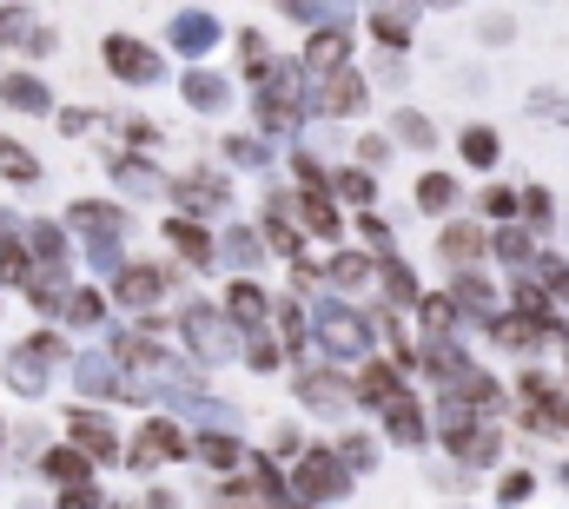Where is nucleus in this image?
<instances>
[{
	"instance_id": "f8f14e48",
	"label": "nucleus",
	"mask_w": 569,
	"mask_h": 509,
	"mask_svg": "<svg viewBox=\"0 0 569 509\" xmlns=\"http://www.w3.org/2000/svg\"><path fill=\"white\" fill-rule=\"evenodd\" d=\"M186 457H192V437L172 417H146L140 437L127 443V463L133 470H166V463H186Z\"/></svg>"
},
{
	"instance_id": "4468645a",
	"label": "nucleus",
	"mask_w": 569,
	"mask_h": 509,
	"mask_svg": "<svg viewBox=\"0 0 569 509\" xmlns=\"http://www.w3.org/2000/svg\"><path fill=\"white\" fill-rule=\"evenodd\" d=\"M291 219H298L318 246H338V252H345V212H338L331 192H305V186H291Z\"/></svg>"
},
{
	"instance_id": "20e7f679",
	"label": "nucleus",
	"mask_w": 569,
	"mask_h": 509,
	"mask_svg": "<svg viewBox=\"0 0 569 509\" xmlns=\"http://www.w3.org/2000/svg\"><path fill=\"white\" fill-rule=\"evenodd\" d=\"M60 358H67V338H60V331H33V338H20V345L7 351L0 378H7V390H13L20 403H33V397L47 390V378H53Z\"/></svg>"
},
{
	"instance_id": "ea45409f",
	"label": "nucleus",
	"mask_w": 569,
	"mask_h": 509,
	"mask_svg": "<svg viewBox=\"0 0 569 509\" xmlns=\"http://www.w3.org/2000/svg\"><path fill=\"white\" fill-rule=\"evenodd\" d=\"M331 199H345L351 212H371V199H378V172H365V166H331Z\"/></svg>"
},
{
	"instance_id": "473e14b6",
	"label": "nucleus",
	"mask_w": 569,
	"mask_h": 509,
	"mask_svg": "<svg viewBox=\"0 0 569 509\" xmlns=\"http://www.w3.org/2000/svg\"><path fill=\"white\" fill-rule=\"evenodd\" d=\"M385 437H391L398 450H418V443L430 437V423H425V403H418L411 390H405V397H398V403L385 410Z\"/></svg>"
},
{
	"instance_id": "49530a36",
	"label": "nucleus",
	"mask_w": 569,
	"mask_h": 509,
	"mask_svg": "<svg viewBox=\"0 0 569 509\" xmlns=\"http://www.w3.org/2000/svg\"><path fill=\"white\" fill-rule=\"evenodd\" d=\"M418 318H425V338H450L463 311H457V298H450V291H425V305H418Z\"/></svg>"
},
{
	"instance_id": "1a4fd4ad",
	"label": "nucleus",
	"mask_w": 569,
	"mask_h": 509,
	"mask_svg": "<svg viewBox=\"0 0 569 509\" xmlns=\"http://www.w3.org/2000/svg\"><path fill=\"white\" fill-rule=\"evenodd\" d=\"M100 60H107V73H113L120 87H159V80H166L159 47H146L140 33H107V40H100Z\"/></svg>"
},
{
	"instance_id": "bf43d9fd",
	"label": "nucleus",
	"mask_w": 569,
	"mask_h": 509,
	"mask_svg": "<svg viewBox=\"0 0 569 509\" xmlns=\"http://www.w3.org/2000/svg\"><path fill=\"white\" fill-rule=\"evenodd\" d=\"M305 450H311V443H305V437H298L291 423H272V457H284V463H298Z\"/></svg>"
},
{
	"instance_id": "13d9d810",
	"label": "nucleus",
	"mask_w": 569,
	"mask_h": 509,
	"mask_svg": "<svg viewBox=\"0 0 569 509\" xmlns=\"http://www.w3.org/2000/svg\"><path fill=\"white\" fill-rule=\"evenodd\" d=\"M385 159H391V132H358V166L378 172Z\"/></svg>"
},
{
	"instance_id": "c9c22d12",
	"label": "nucleus",
	"mask_w": 569,
	"mask_h": 509,
	"mask_svg": "<svg viewBox=\"0 0 569 509\" xmlns=\"http://www.w3.org/2000/svg\"><path fill=\"white\" fill-rule=\"evenodd\" d=\"M378 291H385V305H391V311H418V305H425V291H418V271H411L398 252L385 258V271H378Z\"/></svg>"
},
{
	"instance_id": "e433bc0d",
	"label": "nucleus",
	"mask_w": 569,
	"mask_h": 509,
	"mask_svg": "<svg viewBox=\"0 0 569 509\" xmlns=\"http://www.w3.org/2000/svg\"><path fill=\"white\" fill-rule=\"evenodd\" d=\"M457 159H463V166H477V172H497V159H503V139H497V127L470 120V127L457 132Z\"/></svg>"
},
{
	"instance_id": "052dcab7",
	"label": "nucleus",
	"mask_w": 569,
	"mask_h": 509,
	"mask_svg": "<svg viewBox=\"0 0 569 509\" xmlns=\"http://www.w3.org/2000/svg\"><path fill=\"white\" fill-rule=\"evenodd\" d=\"M20 33H33V20H27V7H0V47H13Z\"/></svg>"
},
{
	"instance_id": "2f4dec72",
	"label": "nucleus",
	"mask_w": 569,
	"mask_h": 509,
	"mask_svg": "<svg viewBox=\"0 0 569 509\" xmlns=\"http://www.w3.org/2000/svg\"><path fill=\"white\" fill-rule=\"evenodd\" d=\"M463 206V186H457V172H425L418 179V212L437 219V226H450V212Z\"/></svg>"
},
{
	"instance_id": "37998d69",
	"label": "nucleus",
	"mask_w": 569,
	"mask_h": 509,
	"mask_svg": "<svg viewBox=\"0 0 569 509\" xmlns=\"http://www.w3.org/2000/svg\"><path fill=\"white\" fill-rule=\"evenodd\" d=\"M0 179L7 186H40V152H27L20 139H0Z\"/></svg>"
},
{
	"instance_id": "c85d7f7f",
	"label": "nucleus",
	"mask_w": 569,
	"mask_h": 509,
	"mask_svg": "<svg viewBox=\"0 0 569 509\" xmlns=\"http://www.w3.org/2000/svg\"><path fill=\"white\" fill-rule=\"evenodd\" d=\"M192 457H199L206 470H219V477H239L246 443H239V430H199V437H192Z\"/></svg>"
},
{
	"instance_id": "09e8293b",
	"label": "nucleus",
	"mask_w": 569,
	"mask_h": 509,
	"mask_svg": "<svg viewBox=\"0 0 569 509\" xmlns=\"http://www.w3.org/2000/svg\"><path fill=\"white\" fill-rule=\"evenodd\" d=\"M226 159H232V166H266L272 146H266L259 132H226Z\"/></svg>"
},
{
	"instance_id": "f03ea898",
	"label": "nucleus",
	"mask_w": 569,
	"mask_h": 509,
	"mask_svg": "<svg viewBox=\"0 0 569 509\" xmlns=\"http://www.w3.org/2000/svg\"><path fill=\"white\" fill-rule=\"evenodd\" d=\"M179 338H186V351H192L199 365H226V358L246 351V331L226 318L219 298H186V305H179Z\"/></svg>"
},
{
	"instance_id": "b1692460",
	"label": "nucleus",
	"mask_w": 569,
	"mask_h": 509,
	"mask_svg": "<svg viewBox=\"0 0 569 509\" xmlns=\"http://www.w3.org/2000/svg\"><path fill=\"white\" fill-rule=\"evenodd\" d=\"M0 107L7 113H20V120H40V113H53V93H47V80L40 73H0Z\"/></svg>"
},
{
	"instance_id": "603ef678",
	"label": "nucleus",
	"mask_w": 569,
	"mask_h": 509,
	"mask_svg": "<svg viewBox=\"0 0 569 509\" xmlns=\"http://www.w3.org/2000/svg\"><path fill=\"white\" fill-rule=\"evenodd\" d=\"M338 457H345V470H351V477H371V470H378V443H371V437H345V443H338Z\"/></svg>"
},
{
	"instance_id": "cd10ccee",
	"label": "nucleus",
	"mask_w": 569,
	"mask_h": 509,
	"mask_svg": "<svg viewBox=\"0 0 569 509\" xmlns=\"http://www.w3.org/2000/svg\"><path fill=\"white\" fill-rule=\"evenodd\" d=\"M443 291L457 298V311H463V318H483V325H497V318H503V311H497V291H490V278H483V271H457Z\"/></svg>"
},
{
	"instance_id": "c756f323",
	"label": "nucleus",
	"mask_w": 569,
	"mask_h": 509,
	"mask_svg": "<svg viewBox=\"0 0 569 509\" xmlns=\"http://www.w3.org/2000/svg\"><path fill=\"white\" fill-rule=\"evenodd\" d=\"M33 463H40V477H53L60 490H80V483H93V470H100V463H87L73 443H53V450H40Z\"/></svg>"
},
{
	"instance_id": "dca6fc26",
	"label": "nucleus",
	"mask_w": 569,
	"mask_h": 509,
	"mask_svg": "<svg viewBox=\"0 0 569 509\" xmlns=\"http://www.w3.org/2000/svg\"><path fill=\"white\" fill-rule=\"evenodd\" d=\"M298 67H305L311 80H331V73H345V67H351V20H338V27L311 33V40H305V53H298Z\"/></svg>"
},
{
	"instance_id": "2eb2a0df",
	"label": "nucleus",
	"mask_w": 569,
	"mask_h": 509,
	"mask_svg": "<svg viewBox=\"0 0 569 509\" xmlns=\"http://www.w3.org/2000/svg\"><path fill=\"white\" fill-rule=\"evenodd\" d=\"M437 258L450 265V278H457V271H483V258H490V232L470 226V219H450V226H437Z\"/></svg>"
},
{
	"instance_id": "6e6552de",
	"label": "nucleus",
	"mask_w": 569,
	"mask_h": 509,
	"mask_svg": "<svg viewBox=\"0 0 569 509\" xmlns=\"http://www.w3.org/2000/svg\"><path fill=\"white\" fill-rule=\"evenodd\" d=\"M291 390H298V403L311 410V417H351V403H358V390H351V378L338 371V365H298V378H291Z\"/></svg>"
},
{
	"instance_id": "6ab92c4d",
	"label": "nucleus",
	"mask_w": 569,
	"mask_h": 509,
	"mask_svg": "<svg viewBox=\"0 0 569 509\" xmlns=\"http://www.w3.org/2000/svg\"><path fill=\"white\" fill-rule=\"evenodd\" d=\"M351 390H358V403H365V410H378V417H385V410H391L411 383H405V371H398L391 358H371V365H358Z\"/></svg>"
},
{
	"instance_id": "338daca9",
	"label": "nucleus",
	"mask_w": 569,
	"mask_h": 509,
	"mask_svg": "<svg viewBox=\"0 0 569 509\" xmlns=\"http://www.w3.org/2000/svg\"><path fill=\"white\" fill-rule=\"evenodd\" d=\"M146 509H179V490H166V483H159V490H146Z\"/></svg>"
},
{
	"instance_id": "ddd939ff",
	"label": "nucleus",
	"mask_w": 569,
	"mask_h": 509,
	"mask_svg": "<svg viewBox=\"0 0 569 509\" xmlns=\"http://www.w3.org/2000/svg\"><path fill=\"white\" fill-rule=\"evenodd\" d=\"M219 305H226V318H232V325H239L246 338H266V325L279 318V298H272V291H266L259 278H232Z\"/></svg>"
},
{
	"instance_id": "864d4df0",
	"label": "nucleus",
	"mask_w": 569,
	"mask_h": 509,
	"mask_svg": "<svg viewBox=\"0 0 569 509\" xmlns=\"http://www.w3.org/2000/svg\"><path fill=\"white\" fill-rule=\"evenodd\" d=\"M351 226H358V239H365V246H371L378 258H391V246H398V232H391V226H385L378 212H358Z\"/></svg>"
},
{
	"instance_id": "0eeeda50",
	"label": "nucleus",
	"mask_w": 569,
	"mask_h": 509,
	"mask_svg": "<svg viewBox=\"0 0 569 509\" xmlns=\"http://www.w3.org/2000/svg\"><path fill=\"white\" fill-rule=\"evenodd\" d=\"M345 490H351V470H345L338 443H311V450L291 463V497H298V503H331V497H345Z\"/></svg>"
},
{
	"instance_id": "393cba45",
	"label": "nucleus",
	"mask_w": 569,
	"mask_h": 509,
	"mask_svg": "<svg viewBox=\"0 0 569 509\" xmlns=\"http://www.w3.org/2000/svg\"><path fill=\"white\" fill-rule=\"evenodd\" d=\"M166 246H172V258H179V265H186V271H206V265H212V246H219V239H212V232H206V226H199V219H179V212H172V219H166Z\"/></svg>"
},
{
	"instance_id": "79ce46f5",
	"label": "nucleus",
	"mask_w": 569,
	"mask_h": 509,
	"mask_svg": "<svg viewBox=\"0 0 569 509\" xmlns=\"http://www.w3.org/2000/svg\"><path fill=\"white\" fill-rule=\"evenodd\" d=\"M530 278L543 285V298H550L557 311H569V258L563 252H543L537 265H530Z\"/></svg>"
},
{
	"instance_id": "a211bd4d",
	"label": "nucleus",
	"mask_w": 569,
	"mask_h": 509,
	"mask_svg": "<svg viewBox=\"0 0 569 509\" xmlns=\"http://www.w3.org/2000/svg\"><path fill=\"white\" fill-rule=\"evenodd\" d=\"M443 450H450L463 470H490V463L503 457V430L483 417V423H463V430H450V437H443Z\"/></svg>"
},
{
	"instance_id": "5fc2aeb1",
	"label": "nucleus",
	"mask_w": 569,
	"mask_h": 509,
	"mask_svg": "<svg viewBox=\"0 0 569 509\" xmlns=\"http://www.w3.org/2000/svg\"><path fill=\"white\" fill-rule=\"evenodd\" d=\"M246 365H252L259 378H272V371H284V351L272 338H246Z\"/></svg>"
},
{
	"instance_id": "3c124183",
	"label": "nucleus",
	"mask_w": 569,
	"mask_h": 509,
	"mask_svg": "<svg viewBox=\"0 0 569 509\" xmlns=\"http://www.w3.org/2000/svg\"><path fill=\"white\" fill-rule=\"evenodd\" d=\"M537 497V477L530 470H503V483H497V509H523Z\"/></svg>"
},
{
	"instance_id": "4c0bfd02",
	"label": "nucleus",
	"mask_w": 569,
	"mask_h": 509,
	"mask_svg": "<svg viewBox=\"0 0 569 509\" xmlns=\"http://www.w3.org/2000/svg\"><path fill=\"white\" fill-rule=\"evenodd\" d=\"M239 73H246V87H266V80L279 73V60H272V40H266L259 27H239Z\"/></svg>"
},
{
	"instance_id": "7ed1b4c3",
	"label": "nucleus",
	"mask_w": 569,
	"mask_h": 509,
	"mask_svg": "<svg viewBox=\"0 0 569 509\" xmlns=\"http://www.w3.org/2000/svg\"><path fill=\"white\" fill-rule=\"evenodd\" d=\"M172 285H179L172 258H127V271L113 278V305L133 311V318H166L159 305L172 298Z\"/></svg>"
},
{
	"instance_id": "a18cd8bd",
	"label": "nucleus",
	"mask_w": 569,
	"mask_h": 509,
	"mask_svg": "<svg viewBox=\"0 0 569 509\" xmlns=\"http://www.w3.org/2000/svg\"><path fill=\"white\" fill-rule=\"evenodd\" d=\"M477 212H483V219H497V226H510V219L523 212V186H497V179H490V186L477 192Z\"/></svg>"
},
{
	"instance_id": "aec40b11",
	"label": "nucleus",
	"mask_w": 569,
	"mask_h": 509,
	"mask_svg": "<svg viewBox=\"0 0 569 509\" xmlns=\"http://www.w3.org/2000/svg\"><path fill=\"white\" fill-rule=\"evenodd\" d=\"M166 33H172V47H179L186 60H206V53H212V47L226 40V27H219V20H212L206 7H179Z\"/></svg>"
},
{
	"instance_id": "4be33fe9",
	"label": "nucleus",
	"mask_w": 569,
	"mask_h": 509,
	"mask_svg": "<svg viewBox=\"0 0 569 509\" xmlns=\"http://www.w3.org/2000/svg\"><path fill=\"white\" fill-rule=\"evenodd\" d=\"M107 166H113V179H120L127 199H172V179H166L146 152H113Z\"/></svg>"
},
{
	"instance_id": "a19ab883",
	"label": "nucleus",
	"mask_w": 569,
	"mask_h": 509,
	"mask_svg": "<svg viewBox=\"0 0 569 509\" xmlns=\"http://www.w3.org/2000/svg\"><path fill=\"white\" fill-rule=\"evenodd\" d=\"M60 325H67V331H100V325H107V291H93V285H73V298H67Z\"/></svg>"
},
{
	"instance_id": "a878e982",
	"label": "nucleus",
	"mask_w": 569,
	"mask_h": 509,
	"mask_svg": "<svg viewBox=\"0 0 569 509\" xmlns=\"http://www.w3.org/2000/svg\"><path fill=\"white\" fill-rule=\"evenodd\" d=\"M365 27H371V40H378L385 53H398V60H405V53H411V40H418V33H411V27H418V7H371V13H365Z\"/></svg>"
},
{
	"instance_id": "9b49d317",
	"label": "nucleus",
	"mask_w": 569,
	"mask_h": 509,
	"mask_svg": "<svg viewBox=\"0 0 569 509\" xmlns=\"http://www.w3.org/2000/svg\"><path fill=\"white\" fill-rule=\"evenodd\" d=\"M172 199H179V219H212V212H232V179L219 166H192L172 179Z\"/></svg>"
},
{
	"instance_id": "f704fd0d",
	"label": "nucleus",
	"mask_w": 569,
	"mask_h": 509,
	"mask_svg": "<svg viewBox=\"0 0 569 509\" xmlns=\"http://www.w3.org/2000/svg\"><path fill=\"white\" fill-rule=\"evenodd\" d=\"M378 271H385V258H365V252H331L325 258V278H331L338 291H371Z\"/></svg>"
},
{
	"instance_id": "423d86ee",
	"label": "nucleus",
	"mask_w": 569,
	"mask_h": 509,
	"mask_svg": "<svg viewBox=\"0 0 569 509\" xmlns=\"http://www.w3.org/2000/svg\"><path fill=\"white\" fill-rule=\"evenodd\" d=\"M67 232H73L87 252H113V246H127L133 212H127L120 199H73V206H67Z\"/></svg>"
},
{
	"instance_id": "c03bdc74",
	"label": "nucleus",
	"mask_w": 569,
	"mask_h": 509,
	"mask_svg": "<svg viewBox=\"0 0 569 509\" xmlns=\"http://www.w3.org/2000/svg\"><path fill=\"white\" fill-rule=\"evenodd\" d=\"M391 139L411 146V152H430L437 146V127H430V113H418V107H398L391 113Z\"/></svg>"
},
{
	"instance_id": "de8ad7c7",
	"label": "nucleus",
	"mask_w": 569,
	"mask_h": 509,
	"mask_svg": "<svg viewBox=\"0 0 569 509\" xmlns=\"http://www.w3.org/2000/svg\"><path fill=\"white\" fill-rule=\"evenodd\" d=\"M219 246H226V258H232V265H239V278H246V271L266 258V232H252V226H232Z\"/></svg>"
},
{
	"instance_id": "4d7b16f0",
	"label": "nucleus",
	"mask_w": 569,
	"mask_h": 509,
	"mask_svg": "<svg viewBox=\"0 0 569 509\" xmlns=\"http://www.w3.org/2000/svg\"><path fill=\"white\" fill-rule=\"evenodd\" d=\"M477 40H483V47H510V40H517V20H510V13H483V20H477Z\"/></svg>"
},
{
	"instance_id": "39448f33",
	"label": "nucleus",
	"mask_w": 569,
	"mask_h": 509,
	"mask_svg": "<svg viewBox=\"0 0 569 509\" xmlns=\"http://www.w3.org/2000/svg\"><path fill=\"white\" fill-rule=\"evenodd\" d=\"M311 325H318V345L331 351V365H371V358H378V351H371V318H365L358 305H345V298H338V305H318Z\"/></svg>"
},
{
	"instance_id": "e2e57ef3",
	"label": "nucleus",
	"mask_w": 569,
	"mask_h": 509,
	"mask_svg": "<svg viewBox=\"0 0 569 509\" xmlns=\"http://www.w3.org/2000/svg\"><path fill=\"white\" fill-rule=\"evenodd\" d=\"M53 509H113V503H107L93 483H80V490H60V503H53Z\"/></svg>"
},
{
	"instance_id": "0e129e2a",
	"label": "nucleus",
	"mask_w": 569,
	"mask_h": 509,
	"mask_svg": "<svg viewBox=\"0 0 569 509\" xmlns=\"http://www.w3.org/2000/svg\"><path fill=\"white\" fill-rule=\"evenodd\" d=\"M371 87H405V60H398V53H385V60H378V73H371Z\"/></svg>"
},
{
	"instance_id": "f3484780",
	"label": "nucleus",
	"mask_w": 569,
	"mask_h": 509,
	"mask_svg": "<svg viewBox=\"0 0 569 509\" xmlns=\"http://www.w3.org/2000/svg\"><path fill=\"white\" fill-rule=\"evenodd\" d=\"M365 107H371V73L345 67V73L318 80V113H331V120H358Z\"/></svg>"
},
{
	"instance_id": "f257e3e1",
	"label": "nucleus",
	"mask_w": 569,
	"mask_h": 509,
	"mask_svg": "<svg viewBox=\"0 0 569 509\" xmlns=\"http://www.w3.org/2000/svg\"><path fill=\"white\" fill-rule=\"evenodd\" d=\"M311 73L298 60H279V73L266 87H252V120H259V139H298L305 113L318 107V93L305 87Z\"/></svg>"
},
{
	"instance_id": "5701e85b",
	"label": "nucleus",
	"mask_w": 569,
	"mask_h": 509,
	"mask_svg": "<svg viewBox=\"0 0 569 509\" xmlns=\"http://www.w3.org/2000/svg\"><path fill=\"white\" fill-rule=\"evenodd\" d=\"M27 246H33L40 278H53V285H73V278H67V258H73V246H67V226H53V219H33V226H27Z\"/></svg>"
},
{
	"instance_id": "412c9836",
	"label": "nucleus",
	"mask_w": 569,
	"mask_h": 509,
	"mask_svg": "<svg viewBox=\"0 0 569 509\" xmlns=\"http://www.w3.org/2000/svg\"><path fill=\"white\" fill-rule=\"evenodd\" d=\"M557 331H563V325H557ZM557 331H550V325H537V318H523V311H503V318L490 325V345H497V351H510V358H537Z\"/></svg>"
},
{
	"instance_id": "58836bf2",
	"label": "nucleus",
	"mask_w": 569,
	"mask_h": 509,
	"mask_svg": "<svg viewBox=\"0 0 569 509\" xmlns=\"http://www.w3.org/2000/svg\"><path fill=\"white\" fill-rule=\"evenodd\" d=\"M490 258L510 265V271H530L543 252H537V232H523V226H497V232H490Z\"/></svg>"
},
{
	"instance_id": "bb28decb",
	"label": "nucleus",
	"mask_w": 569,
	"mask_h": 509,
	"mask_svg": "<svg viewBox=\"0 0 569 509\" xmlns=\"http://www.w3.org/2000/svg\"><path fill=\"white\" fill-rule=\"evenodd\" d=\"M179 100H186L192 113H226V107H232V80L212 73V67H192V73L179 80Z\"/></svg>"
},
{
	"instance_id": "69168bd1",
	"label": "nucleus",
	"mask_w": 569,
	"mask_h": 509,
	"mask_svg": "<svg viewBox=\"0 0 569 509\" xmlns=\"http://www.w3.org/2000/svg\"><path fill=\"white\" fill-rule=\"evenodd\" d=\"M60 132L73 139V132H93V113L87 107H60Z\"/></svg>"
},
{
	"instance_id": "680f3d73",
	"label": "nucleus",
	"mask_w": 569,
	"mask_h": 509,
	"mask_svg": "<svg viewBox=\"0 0 569 509\" xmlns=\"http://www.w3.org/2000/svg\"><path fill=\"white\" fill-rule=\"evenodd\" d=\"M530 113H537V120H569V100L543 87V93H530Z\"/></svg>"
},
{
	"instance_id": "7c9ffc66",
	"label": "nucleus",
	"mask_w": 569,
	"mask_h": 509,
	"mask_svg": "<svg viewBox=\"0 0 569 509\" xmlns=\"http://www.w3.org/2000/svg\"><path fill=\"white\" fill-rule=\"evenodd\" d=\"M212 509H291V503H279L252 470L246 477H219V490H212Z\"/></svg>"
},
{
	"instance_id": "6e6d98bb",
	"label": "nucleus",
	"mask_w": 569,
	"mask_h": 509,
	"mask_svg": "<svg viewBox=\"0 0 569 509\" xmlns=\"http://www.w3.org/2000/svg\"><path fill=\"white\" fill-rule=\"evenodd\" d=\"M523 219H530V232H543V226L557 219V199H550L543 186H523Z\"/></svg>"
},
{
	"instance_id": "72a5a7b5",
	"label": "nucleus",
	"mask_w": 569,
	"mask_h": 509,
	"mask_svg": "<svg viewBox=\"0 0 569 509\" xmlns=\"http://www.w3.org/2000/svg\"><path fill=\"white\" fill-rule=\"evenodd\" d=\"M73 383L93 390V397H113V390H127V371H120L113 351H87V358H73Z\"/></svg>"
},
{
	"instance_id": "9d476101",
	"label": "nucleus",
	"mask_w": 569,
	"mask_h": 509,
	"mask_svg": "<svg viewBox=\"0 0 569 509\" xmlns=\"http://www.w3.org/2000/svg\"><path fill=\"white\" fill-rule=\"evenodd\" d=\"M67 443H73L87 463H100V470H107V463H127V457H120V430H113V417H107L100 403H73V410H67Z\"/></svg>"
},
{
	"instance_id": "8fccbe9b",
	"label": "nucleus",
	"mask_w": 569,
	"mask_h": 509,
	"mask_svg": "<svg viewBox=\"0 0 569 509\" xmlns=\"http://www.w3.org/2000/svg\"><path fill=\"white\" fill-rule=\"evenodd\" d=\"M113 132L127 139V152H152V146H159V127H152L146 113H120V120H113Z\"/></svg>"
},
{
	"instance_id": "774afa93",
	"label": "nucleus",
	"mask_w": 569,
	"mask_h": 509,
	"mask_svg": "<svg viewBox=\"0 0 569 509\" xmlns=\"http://www.w3.org/2000/svg\"><path fill=\"white\" fill-rule=\"evenodd\" d=\"M113 509H146V503H113Z\"/></svg>"
}]
</instances>
